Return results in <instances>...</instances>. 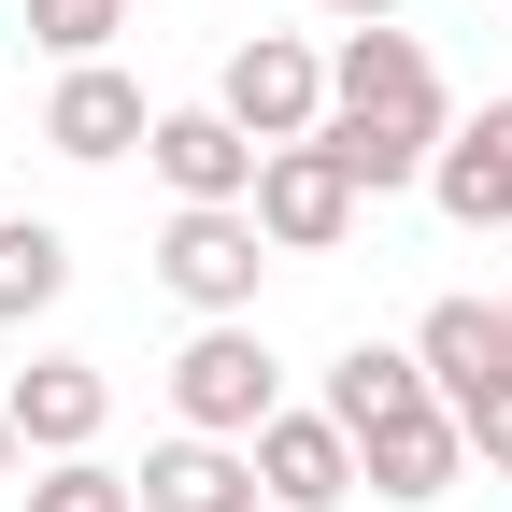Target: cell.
Returning <instances> with one entry per match:
<instances>
[{
  "label": "cell",
  "mask_w": 512,
  "mask_h": 512,
  "mask_svg": "<svg viewBox=\"0 0 512 512\" xmlns=\"http://www.w3.org/2000/svg\"><path fill=\"white\" fill-rule=\"evenodd\" d=\"M441 128H456V100H441V57H427L399 15H384V29H342V57H328V143H342V171L370 185V200L427 185Z\"/></svg>",
  "instance_id": "obj_1"
},
{
  "label": "cell",
  "mask_w": 512,
  "mask_h": 512,
  "mask_svg": "<svg viewBox=\"0 0 512 512\" xmlns=\"http://www.w3.org/2000/svg\"><path fill=\"white\" fill-rule=\"evenodd\" d=\"M271 413H285V370H271V342H256V313L185 328V356H171V427H200V441H256Z\"/></svg>",
  "instance_id": "obj_2"
},
{
  "label": "cell",
  "mask_w": 512,
  "mask_h": 512,
  "mask_svg": "<svg viewBox=\"0 0 512 512\" xmlns=\"http://www.w3.org/2000/svg\"><path fill=\"white\" fill-rule=\"evenodd\" d=\"M256 242H271V256H342L356 242V214H370V185L342 171V143H328V128H313V143H271V157H256Z\"/></svg>",
  "instance_id": "obj_3"
},
{
  "label": "cell",
  "mask_w": 512,
  "mask_h": 512,
  "mask_svg": "<svg viewBox=\"0 0 512 512\" xmlns=\"http://www.w3.org/2000/svg\"><path fill=\"white\" fill-rule=\"evenodd\" d=\"M214 114L242 128L256 157H271V143H313V128H328V57H313L299 29H242L228 72H214Z\"/></svg>",
  "instance_id": "obj_4"
},
{
  "label": "cell",
  "mask_w": 512,
  "mask_h": 512,
  "mask_svg": "<svg viewBox=\"0 0 512 512\" xmlns=\"http://www.w3.org/2000/svg\"><path fill=\"white\" fill-rule=\"evenodd\" d=\"M256 271H271V242H256V214L242 200H171V228H157V285L200 313H256Z\"/></svg>",
  "instance_id": "obj_5"
},
{
  "label": "cell",
  "mask_w": 512,
  "mask_h": 512,
  "mask_svg": "<svg viewBox=\"0 0 512 512\" xmlns=\"http://www.w3.org/2000/svg\"><path fill=\"white\" fill-rule=\"evenodd\" d=\"M456 484H470V427L441 413V399H413V413L356 427V498H384V512H427V498H456Z\"/></svg>",
  "instance_id": "obj_6"
},
{
  "label": "cell",
  "mask_w": 512,
  "mask_h": 512,
  "mask_svg": "<svg viewBox=\"0 0 512 512\" xmlns=\"http://www.w3.org/2000/svg\"><path fill=\"white\" fill-rule=\"evenodd\" d=\"M143 128H157V100H143V72H114V57H72V72L43 86V143L72 157V171L143 157Z\"/></svg>",
  "instance_id": "obj_7"
},
{
  "label": "cell",
  "mask_w": 512,
  "mask_h": 512,
  "mask_svg": "<svg viewBox=\"0 0 512 512\" xmlns=\"http://www.w3.org/2000/svg\"><path fill=\"white\" fill-rule=\"evenodd\" d=\"M413 370H427V399H441V413H470L484 384H512V313H498V299H470V285H456V299H427Z\"/></svg>",
  "instance_id": "obj_8"
},
{
  "label": "cell",
  "mask_w": 512,
  "mask_h": 512,
  "mask_svg": "<svg viewBox=\"0 0 512 512\" xmlns=\"http://www.w3.org/2000/svg\"><path fill=\"white\" fill-rule=\"evenodd\" d=\"M427 200L456 214L470 242H484V228H512V86H498L484 114H456V128H441V157H427Z\"/></svg>",
  "instance_id": "obj_9"
},
{
  "label": "cell",
  "mask_w": 512,
  "mask_h": 512,
  "mask_svg": "<svg viewBox=\"0 0 512 512\" xmlns=\"http://www.w3.org/2000/svg\"><path fill=\"white\" fill-rule=\"evenodd\" d=\"M0 413H15V441H29V456H100L114 384H100V356H29L15 384H0Z\"/></svg>",
  "instance_id": "obj_10"
},
{
  "label": "cell",
  "mask_w": 512,
  "mask_h": 512,
  "mask_svg": "<svg viewBox=\"0 0 512 512\" xmlns=\"http://www.w3.org/2000/svg\"><path fill=\"white\" fill-rule=\"evenodd\" d=\"M242 456H256V498H271V512H342L356 498V441L328 413H271Z\"/></svg>",
  "instance_id": "obj_11"
},
{
  "label": "cell",
  "mask_w": 512,
  "mask_h": 512,
  "mask_svg": "<svg viewBox=\"0 0 512 512\" xmlns=\"http://www.w3.org/2000/svg\"><path fill=\"white\" fill-rule=\"evenodd\" d=\"M128 498H143V512H271V498H256V456H242V441H200V427L143 441Z\"/></svg>",
  "instance_id": "obj_12"
},
{
  "label": "cell",
  "mask_w": 512,
  "mask_h": 512,
  "mask_svg": "<svg viewBox=\"0 0 512 512\" xmlns=\"http://www.w3.org/2000/svg\"><path fill=\"white\" fill-rule=\"evenodd\" d=\"M143 157H157L171 200H256V143H242L214 100H171V114L143 128Z\"/></svg>",
  "instance_id": "obj_13"
},
{
  "label": "cell",
  "mask_w": 512,
  "mask_h": 512,
  "mask_svg": "<svg viewBox=\"0 0 512 512\" xmlns=\"http://www.w3.org/2000/svg\"><path fill=\"white\" fill-rule=\"evenodd\" d=\"M413 399H427V370H413V342H342V356H328V399H313V413H328V427L356 441V427H384V413H413Z\"/></svg>",
  "instance_id": "obj_14"
},
{
  "label": "cell",
  "mask_w": 512,
  "mask_h": 512,
  "mask_svg": "<svg viewBox=\"0 0 512 512\" xmlns=\"http://www.w3.org/2000/svg\"><path fill=\"white\" fill-rule=\"evenodd\" d=\"M57 299H72V228L57 214H0V328H29Z\"/></svg>",
  "instance_id": "obj_15"
},
{
  "label": "cell",
  "mask_w": 512,
  "mask_h": 512,
  "mask_svg": "<svg viewBox=\"0 0 512 512\" xmlns=\"http://www.w3.org/2000/svg\"><path fill=\"white\" fill-rule=\"evenodd\" d=\"M15 512H143V498H128V470H100V456H29Z\"/></svg>",
  "instance_id": "obj_16"
},
{
  "label": "cell",
  "mask_w": 512,
  "mask_h": 512,
  "mask_svg": "<svg viewBox=\"0 0 512 512\" xmlns=\"http://www.w3.org/2000/svg\"><path fill=\"white\" fill-rule=\"evenodd\" d=\"M114 29H128V0H29V43L72 72V57H114Z\"/></svg>",
  "instance_id": "obj_17"
},
{
  "label": "cell",
  "mask_w": 512,
  "mask_h": 512,
  "mask_svg": "<svg viewBox=\"0 0 512 512\" xmlns=\"http://www.w3.org/2000/svg\"><path fill=\"white\" fill-rule=\"evenodd\" d=\"M456 427H470V470H512V384H484Z\"/></svg>",
  "instance_id": "obj_18"
},
{
  "label": "cell",
  "mask_w": 512,
  "mask_h": 512,
  "mask_svg": "<svg viewBox=\"0 0 512 512\" xmlns=\"http://www.w3.org/2000/svg\"><path fill=\"white\" fill-rule=\"evenodd\" d=\"M313 15H342V29H384V15H399V0H313Z\"/></svg>",
  "instance_id": "obj_19"
},
{
  "label": "cell",
  "mask_w": 512,
  "mask_h": 512,
  "mask_svg": "<svg viewBox=\"0 0 512 512\" xmlns=\"http://www.w3.org/2000/svg\"><path fill=\"white\" fill-rule=\"evenodd\" d=\"M29 484V441H15V413H0V498H15Z\"/></svg>",
  "instance_id": "obj_20"
},
{
  "label": "cell",
  "mask_w": 512,
  "mask_h": 512,
  "mask_svg": "<svg viewBox=\"0 0 512 512\" xmlns=\"http://www.w3.org/2000/svg\"><path fill=\"white\" fill-rule=\"evenodd\" d=\"M498 313H512V299H498Z\"/></svg>",
  "instance_id": "obj_21"
}]
</instances>
